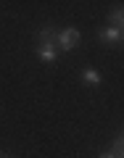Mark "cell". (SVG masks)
<instances>
[{
  "instance_id": "6da1fadb",
  "label": "cell",
  "mask_w": 124,
  "mask_h": 158,
  "mask_svg": "<svg viewBox=\"0 0 124 158\" xmlns=\"http://www.w3.org/2000/svg\"><path fill=\"white\" fill-rule=\"evenodd\" d=\"M79 37H82V34H79V29H74V27H69V29H63L61 34H58L56 37V45H58V50H74V48L79 45Z\"/></svg>"
},
{
  "instance_id": "7a4b0ae2",
  "label": "cell",
  "mask_w": 124,
  "mask_h": 158,
  "mask_svg": "<svg viewBox=\"0 0 124 158\" xmlns=\"http://www.w3.org/2000/svg\"><path fill=\"white\" fill-rule=\"evenodd\" d=\"M37 58L42 63H53L58 58V45L56 42H42V45L37 48Z\"/></svg>"
},
{
  "instance_id": "3957f363",
  "label": "cell",
  "mask_w": 124,
  "mask_h": 158,
  "mask_svg": "<svg viewBox=\"0 0 124 158\" xmlns=\"http://www.w3.org/2000/svg\"><path fill=\"white\" fill-rule=\"evenodd\" d=\"M98 37H100L103 42H108V45H113V42H122V29L106 27V29H100V34H98Z\"/></svg>"
},
{
  "instance_id": "277c9868",
  "label": "cell",
  "mask_w": 124,
  "mask_h": 158,
  "mask_svg": "<svg viewBox=\"0 0 124 158\" xmlns=\"http://www.w3.org/2000/svg\"><path fill=\"white\" fill-rule=\"evenodd\" d=\"M82 82H85V85H100V71L85 69V71H82Z\"/></svg>"
},
{
  "instance_id": "5b68a950",
  "label": "cell",
  "mask_w": 124,
  "mask_h": 158,
  "mask_svg": "<svg viewBox=\"0 0 124 158\" xmlns=\"http://www.w3.org/2000/svg\"><path fill=\"white\" fill-rule=\"evenodd\" d=\"M108 21H111V27H116V29H122V32H124V8H116V11H111Z\"/></svg>"
},
{
  "instance_id": "8992f818",
  "label": "cell",
  "mask_w": 124,
  "mask_h": 158,
  "mask_svg": "<svg viewBox=\"0 0 124 158\" xmlns=\"http://www.w3.org/2000/svg\"><path fill=\"white\" fill-rule=\"evenodd\" d=\"M42 42H56V32H53V27H42L40 29V45Z\"/></svg>"
},
{
  "instance_id": "52a82bcc",
  "label": "cell",
  "mask_w": 124,
  "mask_h": 158,
  "mask_svg": "<svg viewBox=\"0 0 124 158\" xmlns=\"http://www.w3.org/2000/svg\"><path fill=\"white\" fill-rule=\"evenodd\" d=\"M100 158H116V156H113V153H103Z\"/></svg>"
},
{
  "instance_id": "ba28073f",
  "label": "cell",
  "mask_w": 124,
  "mask_h": 158,
  "mask_svg": "<svg viewBox=\"0 0 124 158\" xmlns=\"http://www.w3.org/2000/svg\"><path fill=\"white\" fill-rule=\"evenodd\" d=\"M0 158H8V156H3V153H0Z\"/></svg>"
},
{
  "instance_id": "9c48e42d",
  "label": "cell",
  "mask_w": 124,
  "mask_h": 158,
  "mask_svg": "<svg viewBox=\"0 0 124 158\" xmlns=\"http://www.w3.org/2000/svg\"><path fill=\"white\" fill-rule=\"evenodd\" d=\"M122 40H124V32H122Z\"/></svg>"
}]
</instances>
